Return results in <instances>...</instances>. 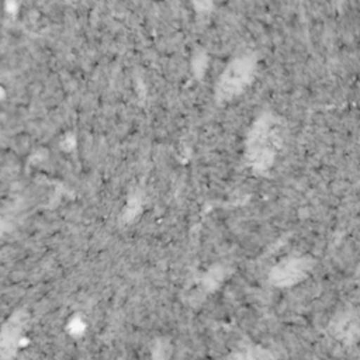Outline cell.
I'll list each match as a JSON object with an SVG mask.
<instances>
[{
    "mask_svg": "<svg viewBox=\"0 0 360 360\" xmlns=\"http://www.w3.org/2000/svg\"><path fill=\"white\" fill-rule=\"evenodd\" d=\"M278 148V134L271 120H259L257 124H255L248 141V156L252 165L259 170L269 169L273 165Z\"/></svg>",
    "mask_w": 360,
    "mask_h": 360,
    "instance_id": "cell-1",
    "label": "cell"
},
{
    "mask_svg": "<svg viewBox=\"0 0 360 360\" xmlns=\"http://www.w3.org/2000/svg\"><path fill=\"white\" fill-rule=\"evenodd\" d=\"M255 72V60L249 56H240L235 60H232L225 70L222 72L217 94L221 100H228L239 93L243 91V89L250 83Z\"/></svg>",
    "mask_w": 360,
    "mask_h": 360,
    "instance_id": "cell-2",
    "label": "cell"
},
{
    "mask_svg": "<svg viewBox=\"0 0 360 360\" xmlns=\"http://www.w3.org/2000/svg\"><path fill=\"white\" fill-rule=\"evenodd\" d=\"M305 270H307V264L304 260L301 259L287 260L276 269L274 277H276V281L281 284H290L298 280L301 276H304Z\"/></svg>",
    "mask_w": 360,
    "mask_h": 360,
    "instance_id": "cell-3",
    "label": "cell"
}]
</instances>
